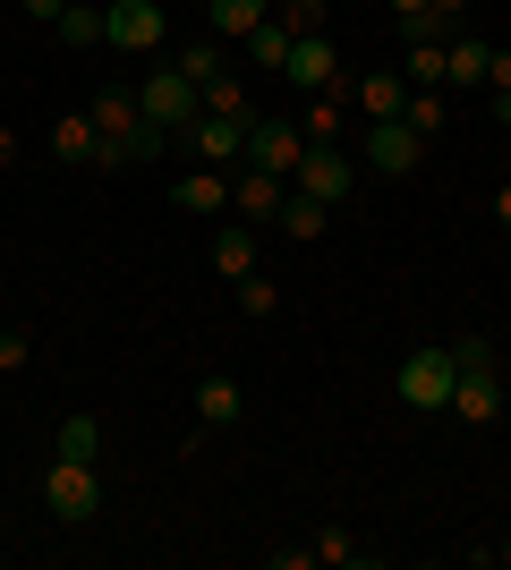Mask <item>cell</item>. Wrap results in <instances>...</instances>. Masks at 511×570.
Masks as SVG:
<instances>
[{
	"instance_id": "obj_22",
	"label": "cell",
	"mask_w": 511,
	"mask_h": 570,
	"mask_svg": "<svg viewBox=\"0 0 511 570\" xmlns=\"http://www.w3.org/2000/svg\"><path fill=\"white\" fill-rule=\"evenodd\" d=\"M452 35H461V18H452V9H435V0L401 18V43H452Z\"/></svg>"
},
{
	"instance_id": "obj_33",
	"label": "cell",
	"mask_w": 511,
	"mask_h": 570,
	"mask_svg": "<svg viewBox=\"0 0 511 570\" xmlns=\"http://www.w3.org/2000/svg\"><path fill=\"white\" fill-rule=\"evenodd\" d=\"M26 357H35V341H26V333H9V324H0V375H18Z\"/></svg>"
},
{
	"instance_id": "obj_25",
	"label": "cell",
	"mask_w": 511,
	"mask_h": 570,
	"mask_svg": "<svg viewBox=\"0 0 511 570\" xmlns=\"http://www.w3.org/2000/svg\"><path fill=\"white\" fill-rule=\"evenodd\" d=\"M230 289H239V315H247V324H265V315L282 307V289L265 282V264H256V273H247V282H230Z\"/></svg>"
},
{
	"instance_id": "obj_42",
	"label": "cell",
	"mask_w": 511,
	"mask_h": 570,
	"mask_svg": "<svg viewBox=\"0 0 511 570\" xmlns=\"http://www.w3.org/2000/svg\"><path fill=\"white\" fill-rule=\"evenodd\" d=\"M494 562H511V537H503V546H494Z\"/></svg>"
},
{
	"instance_id": "obj_40",
	"label": "cell",
	"mask_w": 511,
	"mask_h": 570,
	"mask_svg": "<svg viewBox=\"0 0 511 570\" xmlns=\"http://www.w3.org/2000/svg\"><path fill=\"white\" fill-rule=\"evenodd\" d=\"M435 9H452V18H469V0H435Z\"/></svg>"
},
{
	"instance_id": "obj_34",
	"label": "cell",
	"mask_w": 511,
	"mask_h": 570,
	"mask_svg": "<svg viewBox=\"0 0 511 570\" xmlns=\"http://www.w3.org/2000/svg\"><path fill=\"white\" fill-rule=\"evenodd\" d=\"M273 570H316V546H273Z\"/></svg>"
},
{
	"instance_id": "obj_5",
	"label": "cell",
	"mask_w": 511,
	"mask_h": 570,
	"mask_svg": "<svg viewBox=\"0 0 511 570\" xmlns=\"http://www.w3.org/2000/svg\"><path fill=\"white\" fill-rule=\"evenodd\" d=\"M366 170H384V179H410L426 163V137H417L410 119H366V145H358Z\"/></svg>"
},
{
	"instance_id": "obj_2",
	"label": "cell",
	"mask_w": 511,
	"mask_h": 570,
	"mask_svg": "<svg viewBox=\"0 0 511 570\" xmlns=\"http://www.w3.org/2000/svg\"><path fill=\"white\" fill-rule=\"evenodd\" d=\"M452 383H461V366H452V341H426V350L401 357L392 401H401V409H452Z\"/></svg>"
},
{
	"instance_id": "obj_35",
	"label": "cell",
	"mask_w": 511,
	"mask_h": 570,
	"mask_svg": "<svg viewBox=\"0 0 511 570\" xmlns=\"http://www.w3.org/2000/svg\"><path fill=\"white\" fill-rule=\"evenodd\" d=\"M487 95H511V51L494 43V60H487Z\"/></svg>"
},
{
	"instance_id": "obj_32",
	"label": "cell",
	"mask_w": 511,
	"mask_h": 570,
	"mask_svg": "<svg viewBox=\"0 0 511 570\" xmlns=\"http://www.w3.org/2000/svg\"><path fill=\"white\" fill-rule=\"evenodd\" d=\"M179 69L205 86V77H222V51H214V43H188V51H179Z\"/></svg>"
},
{
	"instance_id": "obj_23",
	"label": "cell",
	"mask_w": 511,
	"mask_h": 570,
	"mask_svg": "<svg viewBox=\"0 0 511 570\" xmlns=\"http://www.w3.org/2000/svg\"><path fill=\"white\" fill-rule=\"evenodd\" d=\"M51 35H60V43H69V51H95V43H102V9H86V0H69Z\"/></svg>"
},
{
	"instance_id": "obj_4",
	"label": "cell",
	"mask_w": 511,
	"mask_h": 570,
	"mask_svg": "<svg viewBox=\"0 0 511 570\" xmlns=\"http://www.w3.org/2000/svg\"><path fill=\"white\" fill-rule=\"evenodd\" d=\"M137 102H146V119H154V128H170V137H179L188 119H205V86H196L179 60H170V69H154L146 86H137Z\"/></svg>"
},
{
	"instance_id": "obj_24",
	"label": "cell",
	"mask_w": 511,
	"mask_h": 570,
	"mask_svg": "<svg viewBox=\"0 0 511 570\" xmlns=\"http://www.w3.org/2000/svg\"><path fill=\"white\" fill-rule=\"evenodd\" d=\"M324 214H333L324 196H298V188H291V205H282V230H291V238H324Z\"/></svg>"
},
{
	"instance_id": "obj_7",
	"label": "cell",
	"mask_w": 511,
	"mask_h": 570,
	"mask_svg": "<svg viewBox=\"0 0 511 570\" xmlns=\"http://www.w3.org/2000/svg\"><path fill=\"white\" fill-rule=\"evenodd\" d=\"M298 154H307V128H298V119H256L247 111V163L256 170H282V179H291Z\"/></svg>"
},
{
	"instance_id": "obj_18",
	"label": "cell",
	"mask_w": 511,
	"mask_h": 570,
	"mask_svg": "<svg viewBox=\"0 0 511 570\" xmlns=\"http://www.w3.org/2000/svg\"><path fill=\"white\" fill-rule=\"evenodd\" d=\"M214 273H230V282H247V273H256V230H247V222L214 230Z\"/></svg>"
},
{
	"instance_id": "obj_21",
	"label": "cell",
	"mask_w": 511,
	"mask_h": 570,
	"mask_svg": "<svg viewBox=\"0 0 511 570\" xmlns=\"http://www.w3.org/2000/svg\"><path fill=\"white\" fill-rule=\"evenodd\" d=\"M291 43H298L291 26H282V18H265L256 35H247V60H256V69H291Z\"/></svg>"
},
{
	"instance_id": "obj_15",
	"label": "cell",
	"mask_w": 511,
	"mask_h": 570,
	"mask_svg": "<svg viewBox=\"0 0 511 570\" xmlns=\"http://www.w3.org/2000/svg\"><path fill=\"white\" fill-rule=\"evenodd\" d=\"M170 205H179V214H222V205H230V179L205 163V170H188V179L170 188Z\"/></svg>"
},
{
	"instance_id": "obj_39",
	"label": "cell",
	"mask_w": 511,
	"mask_h": 570,
	"mask_svg": "<svg viewBox=\"0 0 511 570\" xmlns=\"http://www.w3.org/2000/svg\"><path fill=\"white\" fill-rule=\"evenodd\" d=\"M9 163H18V137H9V128H0V170H9Z\"/></svg>"
},
{
	"instance_id": "obj_19",
	"label": "cell",
	"mask_w": 511,
	"mask_h": 570,
	"mask_svg": "<svg viewBox=\"0 0 511 570\" xmlns=\"http://www.w3.org/2000/svg\"><path fill=\"white\" fill-rule=\"evenodd\" d=\"M95 119L86 111H69V119H51V154H60V163H95Z\"/></svg>"
},
{
	"instance_id": "obj_20",
	"label": "cell",
	"mask_w": 511,
	"mask_h": 570,
	"mask_svg": "<svg viewBox=\"0 0 511 570\" xmlns=\"http://www.w3.org/2000/svg\"><path fill=\"white\" fill-rule=\"evenodd\" d=\"M401 119H410L417 137H443V119H452V102H443V86H410V102H401Z\"/></svg>"
},
{
	"instance_id": "obj_1",
	"label": "cell",
	"mask_w": 511,
	"mask_h": 570,
	"mask_svg": "<svg viewBox=\"0 0 511 570\" xmlns=\"http://www.w3.org/2000/svg\"><path fill=\"white\" fill-rule=\"evenodd\" d=\"M86 119H95V137H102V145H120L128 163H154V154L170 145V128H154V119H146V102H137V95H120V86H102V95L86 102Z\"/></svg>"
},
{
	"instance_id": "obj_8",
	"label": "cell",
	"mask_w": 511,
	"mask_h": 570,
	"mask_svg": "<svg viewBox=\"0 0 511 570\" xmlns=\"http://www.w3.org/2000/svg\"><path fill=\"white\" fill-rule=\"evenodd\" d=\"M350 179H358V163H350L341 145H307V154H298V170H291V188H298V196H324V205H341V196H350Z\"/></svg>"
},
{
	"instance_id": "obj_31",
	"label": "cell",
	"mask_w": 511,
	"mask_h": 570,
	"mask_svg": "<svg viewBox=\"0 0 511 570\" xmlns=\"http://www.w3.org/2000/svg\"><path fill=\"white\" fill-rule=\"evenodd\" d=\"M324 562H358V537H350V528H324L316 537V570Z\"/></svg>"
},
{
	"instance_id": "obj_37",
	"label": "cell",
	"mask_w": 511,
	"mask_h": 570,
	"mask_svg": "<svg viewBox=\"0 0 511 570\" xmlns=\"http://www.w3.org/2000/svg\"><path fill=\"white\" fill-rule=\"evenodd\" d=\"M494 230L511 238V188H494Z\"/></svg>"
},
{
	"instance_id": "obj_28",
	"label": "cell",
	"mask_w": 511,
	"mask_h": 570,
	"mask_svg": "<svg viewBox=\"0 0 511 570\" xmlns=\"http://www.w3.org/2000/svg\"><path fill=\"white\" fill-rule=\"evenodd\" d=\"M401 77L410 86H443V43H410L401 51Z\"/></svg>"
},
{
	"instance_id": "obj_3",
	"label": "cell",
	"mask_w": 511,
	"mask_h": 570,
	"mask_svg": "<svg viewBox=\"0 0 511 570\" xmlns=\"http://www.w3.org/2000/svg\"><path fill=\"white\" fill-rule=\"evenodd\" d=\"M43 502H51V520H60V528H86L102 511L95 460H51V469H43Z\"/></svg>"
},
{
	"instance_id": "obj_9",
	"label": "cell",
	"mask_w": 511,
	"mask_h": 570,
	"mask_svg": "<svg viewBox=\"0 0 511 570\" xmlns=\"http://www.w3.org/2000/svg\"><path fill=\"white\" fill-rule=\"evenodd\" d=\"M179 137L196 145V163H247V119H222V111H205V119H188Z\"/></svg>"
},
{
	"instance_id": "obj_26",
	"label": "cell",
	"mask_w": 511,
	"mask_h": 570,
	"mask_svg": "<svg viewBox=\"0 0 511 570\" xmlns=\"http://www.w3.org/2000/svg\"><path fill=\"white\" fill-rule=\"evenodd\" d=\"M298 128H307V145H341V128H350V119H341V102H333V95H316Z\"/></svg>"
},
{
	"instance_id": "obj_13",
	"label": "cell",
	"mask_w": 511,
	"mask_h": 570,
	"mask_svg": "<svg viewBox=\"0 0 511 570\" xmlns=\"http://www.w3.org/2000/svg\"><path fill=\"white\" fill-rule=\"evenodd\" d=\"M188 409H196V426H230V417L247 409V392H239V375H205Z\"/></svg>"
},
{
	"instance_id": "obj_11",
	"label": "cell",
	"mask_w": 511,
	"mask_h": 570,
	"mask_svg": "<svg viewBox=\"0 0 511 570\" xmlns=\"http://www.w3.org/2000/svg\"><path fill=\"white\" fill-rule=\"evenodd\" d=\"M230 205H239L247 222H282V205H291V179H282V170H256V163H247L239 179H230Z\"/></svg>"
},
{
	"instance_id": "obj_6",
	"label": "cell",
	"mask_w": 511,
	"mask_h": 570,
	"mask_svg": "<svg viewBox=\"0 0 511 570\" xmlns=\"http://www.w3.org/2000/svg\"><path fill=\"white\" fill-rule=\"evenodd\" d=\"M170 18H163V0H111L102 9V43L111 51H163Z\"/></svg>"
},
{
	"instance_id": "obj_41",
	"label": "cell",
	"mask_w": 511,
	"mask_h": 570,
	"mask_svg": "<svg viewBox=\"0 0 511 570\" xmlns=\"http://www.w3.org/2000/svg\"><path fill=\"white\" fill-rule=\"evenodd\" d=\"M392 9H401V18H410V9H426V0H392Z\"/></svg>"
},
{
	"instance_id": "obj_29",
	"label": "cell",
	"mask_w": 511,
	"mask_h": 570,
	"mask_svg": "<svg viewBox=\"0 0 511 570\" xmlns=\"http://www.w3.org/2000/svg\"><path fill=\"white\" fill-rule=\"evenodd\" d=\"M452 366H461V375H494V341L487 333H461V341H452Z\"/></svg>"
},
{
	"instance_id": "obj_16",
	"label": "cell",
	"mask_w": 511,
	"mask_h": 570,
	"mask_svg": "<svg viewBox=\"0 0 511 570\" xmlns=\"http://www.w3.org/2000/svg\"><path fill=\"white\" fill-rule=\"evenodd\" d=\"M487 60H494V43L452 35V43H443V86H487Z\"/></svg>"
},
{
	"instance_id": "obj_14",
	"label": "cell",
	"mask_w": 511,
	"mask_h": 570,
	"mask_svg": "<svg viewBox=\"0 0 511 570\" xmlns=\"http://www.w3.org/2000/svg\"><path fill=\"white\" fill-rule=\"evenodd\" d=\"M452 409H461V426H494V417H503V383L494 375H461L452 383Z\"/></svg>"
},
{
	"instance_id": "obj_12",
	"label": "cell",
	"mask_w": 511,
	"mask_h": 570,
	"mask_svg": "<svg viewBox=\"0 0 511 570\" xmlns=\"http://www.w3.org/2000/svg\"><path fill=\"white\" fill-rule=\"evenodd\" d=\"M350 95H358L366 119H401V102H410V77H401V69H366Z\"/></svg>"
},
{
	"instance_id": "obj_10",
	"label": "cell",
	"mask_w": 511,
	"mask_h": 570,
	"mask_svg": "<svg viewBox=\"0 0 511 570\" xmlns=\"http://www.w3.org/2000/svg\"><path fill=\"white\" fill-rule=\"evenodd\" d=\"M282 77H291V86H307V95H333V86H341L333 35H298V43H291V69H282Z\"/></svg>"
},
{
	"instance_id": "obj_38",
	"label": "cell",
	"mask_w": 511,
	"mask_h": 570,
	"mask_svg": "<svg viewBox=\"0 0 511 570\" xmlns=\"http://www.w3.org/2000/svg\"><path fill=\"white\" fill-rule=\"evenodd\" d=\"M487 111H494V128H511V95H487Z\"/></svg>"
},
{
	"instance_id": "obj_27",
	"label": "cell",
	"mask_w": 511,
	"mask_h": 570,
	"mask_svg": "<svg viewBox=\"0 0 511 570\" xmlns=\"http://www.w3.org/2000/svg\"><path fill=\"white\" fill-rule=\"evenodd\" d=\"M205 111H222V119H247V86H239L230 69H222V77H205Z\"/></svg>"
},
{
	"instance_id": "obj_30",
	"label": "cell",
	"mask_w": 511,
	"mask_h": 570,
	"mask_svg": "<svg viewBox=\"0 0 511 570\" xmlns=\"http://www.w3.org/2000/svg\"><path fill=\"white\" fill-rule=\"evenodd\" d=\"M273 18L291 35H324V0H273Z\"/></svg>"
},
{
	"instance_id": "obj_36",
	"label": "cell",
	"mask_w": 511,
	"mask_h": 570,
	"mask_svg": "<svg viewBox=\"0 0 511 570\" xmlns=\"http://www.w3.org/2000/svg\"><path fill=\"white\" fill-rule=\"evenodd\" d=\"M26 18H43V26H60V9H69V0H18Z\"/></svg>"
},
{
	"instance_id": "obj_17",
	"label": "cell",
	"mask_w": 511,
	"mask_h": 570,
	"mask_svg": "<svg viewBox=\"0 0 511 570\" xmlns=\"http://www.w3.org/2000/svg\"><path fill=\"white\" fill-rule=\"evenodd\" d=\"M51 460H102V417L69 409V417H60V434H51Z\"/></svg>"
}]
</instances>
